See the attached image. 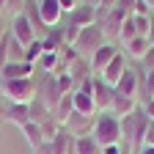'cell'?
Returning <instances> with one entry per match:
<instances>
[{"mask_svg": "<svg viewBox=\"0 0 154 154\" xmlns=\"http://www.w3.org/2000/svg\"><path fill=\"white\" fill-rule=\"evenodd\" d=\"M0 17H3V3H0Z\"/></svg>", "mask_w": 154, "mask_h": 154, "instance_id": "cell-43", "label": "cell"}, {"mask_svg": "<svg viewBox=\"0 0 154 154\" xmlns=\"http://www.w3.org/2000/svg\"><path fill=\"white\" fill-rule=\"evenodd\" d=\"M69 22H74L77 28H91V25H96V6L80 3V6L72 11V19H69Z\"/></svg>", "mask_w": 154, "mask_h": 154, "instance_id": "cell-17", "label": "cell"}, {"mask_svg": "<svg viewBox=\"0 0 154 154\" xmlns=\"http://www.w3.org/2000/svg\"><path fill=\"white\" fill-rule=\"evenodd\" d=\"M80 3H83V0H58V6H61V11H63V14H72Z\"/></svg>", "mask_w": 154, "mask_h": 154, "instance_id": "cell-34", "label": "cell"}, {"mask_svg": "<svg viewBox=\"0 0 154 154\" xmlns=\"http://www.w3.org/2000/svg\"><path fill=\"white\" fill-rule=\"evenodd\" d=\"M135 110H138V99L116 94V102H113V107H110V113L116 116V119H124V116H129V113H135Z\"/></svg>", "mask_w": 154, "mask_h": 154, "instance_id": "cell-18", "label": "cell"}, {"mask_svg": "<svg viewBox=\"0 0 154 154\" xmlns=\"http://www.w3.org/2000/svg\"><path fill=\"white\" fill-rule=\"evenodd\" d=\"M88 135L99 143V149L113 146V143H121V119H116L110 110L107 113H99V119H94Z\"/></svg>", "mask_w": 154, "mask_h": 154, "instance_id": "cell-2", "label": "cell"}, {"mask_svg": "<svg viewBox=\"0 0 154 154\" xmlns=\"http://www.w3.org/2000/svg\"><path fill=\"white\" fill-rule=\"evenodd\" d=\"M38 127H42V135H44V140H55V135L63 129V127L58 124L55 119H50V121H44V124H38Z\"/></svg>", "mask_w": 154, "mask_h": 154, "instance_id": "cell-32", "label": "cell"}, {"mask_svg": "<svg viewBox=\"0 0 154 154\" xmlns=\"http://www.w3.org/2000/svg\"><path fill=\"white\" fill-rule=\"evenodd\" d=\"M124 50L135 58V61H143V55L151 50V42H149V38H143V36H135V38H129V42L124 44Z\"/></svg>", "mask_w": 154, "mask_h": 154, "instance_id": "cell-20", "label": "cell"}, {"mask_svg": "<svg viewBox=\"0 0 154 154\" xmlns=\"http://www.w3.org/2000/svg\"><path fill=\"white\" fill-rule=\"evenodd\" d=\"M127 17H132V14H127V11H121L119 6H116V8H110L96 25L102 28V33L107 36V42H110V38H119V30H121V25H124Z\"/></svg>", "mask_w": 154, "mask_h": 154, "instance_id": "cell-8", "label": "cell"}, {"mask_svg": "<svg viewBox=\"0 0 154 154\" xmlns=\"http://www.w3.org/2000/svg\"><path fill=\"white\" fill-rule=\"evenodd\" d=\"M135 36H138V33H135V22H132V17H127L124 25H121V30H119V42L127 44L129 38H135Z\"/></svg>", "mask_w": 154, "mask_h": 154, "instance_id": "cell-31", "label": "cell"}, {"mask_svg": "<svg viewBox=\"0 0 154 154\" xmlns=\"http://www.w3.org/2000/svg\"><path fill=\"white\" fill-rule=\"evenodd\" d=\"M22 135H25V140H28V146L36 151L38 146H44L47 140H44V135H42V127L38 124H33V121H28L25 127H22Z\"/></svg>", "mask_w": 154, "mask_h": 154, "instance_id": "cell-23", "label": "cell"}, {"mask_svg": "<svg viewBox=\"0 0 154 154\" xmlns=\"http://www.w3.org/2000/svg\"><path fill=\"white\" fill-rule=\"evenodd\" d=\"M0 3H3V14H8L14 19L19 14H25V3L28 0H0Z\"/></svg>", "mask_w": 154, "mask_h": 154, "instance_id": "cell-30", "label": "cell"}, {"mask_svg": "<svg viewBox=\"0 0 154 154\" xmlns=\"http://www.w3.org/2000/svg\"><path fill=\"white\" fill-rule=\"evenodd\" d=\"M102 154H124V149H121V143H113V146H105Z\"/></svg>", "mask_w": 154, "mask_h": 154, "instance_id": "cell-37", "label": "cell"}, {"mask_svg": "<svg viewBox=\"0 0 154 154\" xmlns=\"http://www.w3.org/2000/svg\"><path fill=\"white\" fill-rule=\"evenodd\" d=\"M50 146H52L55 154H74V135L66 132V129H61L55 135V140H50Z\"/></svg>", "mask_w": 154, "mask_h": 154, "instance_id": "cell-19", "label": "cell"}, {"mask_svg": "<svg viewBox=\"0 0 154 154\" xmlns=\"http://www.w3.org/2000/svg\"><path fill=\"white\" fill-rule=\"evenodd\" d=\"M61 96H66L61 91V85H58V74H44L42 80L36 83V99H42L50 110L61 102Z\"/></svg>", "mask_w": 154, "mask_h": 154, "instance_id": "cell-5", "label": "cell"}, {"mask_svg": "<svg viewBox=\"0 0 154 154\" xmlns=\"http://www.w3.org/2000/svg\"><path fill=\"white\" fill-rule=\"evenodd\" d=\"M138 85H140V72H135V69H127V72L121 74L119 85H116V94L138 99Z\"/></svg>", "mask_w": 154, "mask_h": 154, "instance_id": "cell-15", "label": "cell"}, {"mask_svg": "<svg viewBox=\"0 0 154 154\" xmlns=\"http://www.w3.org/2000/svg\"><path fill=\"white\" fill-rule=\"evenodd\" d=\"M42 42H44V52H61V47H66V44H63V33H61V28H50L47 36L42 38Z\"/></svg>", "mask_w": 154, "mask_h": 154, "instance_id": "cell-27", "label": "cell"}, {"mask_svg": "<svg viewBox=\"0 0 154 154\" xmlns=\"http://www.w3.org/2000/svg\"><path fill=\"white\" fill-rule=\"evenodd\" d=\"M143 143H149V146H154V121L149 124V129H146V140Z\"/></svg>", "mask_w": 154, "mask_h": 154, "instance_id": "cell-39", "label": "cell"}, {"mask_svg": "<svg viewBox=\"0 0 154 154\" xmlns=\"http://www.w3.org/2000/svg\"><path fill=\"white\" fill-rule=\"evenodd\" d=\"M63 72L72 77V80H74V85H77V88H80L85 80H91V77H94V72H91V63L85 61V58H80V55H77L74 61H72V63L63 69Z\"/></svg>", "mask_w": 154, "mask_h": 154, "instance_id": "cell-12", "label": "cell"}, {"mask_svg": "<svg viewBox=\"0 0 154 154\" xmlns=\"http://www.w3.org/2000/svg\"><path fill=\"white\" fill-rule=\"evenodd\" d=\"M132 22H135V33L149 38L154 30V14H132Z\"/></svg>", "mask_w": 154, "mask_h": 154, "instance_id": "cell-26", "label": "cell"}, {"mask_svg": "<svg viewBox=\"0 0 154 154\" xmlns=\"http://www.w3.org/2000/svg\"><path fill=\"white\" fill-rule=\"evenodd\" d=\"M3 116H6V121L14 124L22 129L28 121H30V105H14V102H6L3 105Z\"/></svg>", "mask_w": 154, "mask_h": 154, "instance_id": "cell-11", "label": "cell"}, {"mask_svg": "<svg viewBox=\"0 0 154 154\" xmlns=\"http://www.w3.org/2000/svg\"><path fill=\"white\" fill-rule=\"evenodd\" d=\"M135 3H138V0H119V8L127 11V14H132L135 11Z\"/></svg>", "mask_w": 154, "mask_h": 154, "instance_id": "cell-36", "label": "cell"}, {"mask_svg": "<svg viewBox=\"0 0 154 154\" xmlns=\"http://www.w3.org/2000/svg\"><path fill=\"white\" fill-rule=\"evenodd\" d=\"M3 105H6V96H3V77H0V110H3Z\"/></svg>", "mask_w": 154, "mask_h": 154, "instance_id": "cell-41", "label": "cell"}, {"mask_svg": "<svg viewBox=\"0 0 154 154\" xmlns=\"http://www.w3.org/2000/svg\"><path fill=\"white\" fill-rule=\"evenodd\" d=\"M119 52H121V50L116 47L113 42L102 44L99 50H96V52L88 58V63H91V72H94V74H102V72H105V66H107V63H110V61H113V58L119 55Z\"/></svg>", "mask_w": 154, "mask_h": 154, "instance_id": "cell-9", "label": "cell"}, {"mask_svg": "<svg viewBox=\"0 0 154 154\" xmlns=\"http://www.w3.org/2000/svg\"><path fill=\"white\" fill-rule=\"evenodd\" d=\"M74 113V105H72V94H66V96H61V102H58L55 107H52V119L58 121V124H66L69 121V116Z\"/></svg>", "mask_w": 154, "mask_h": 154, "instance_id": "cell-21", "label": "cell"}, {"mask_svg": "<svg viewBox=\"0 0 154 154\" xmlns=\"http://www.w3.org/2000/svg\"><path fill=\"white\" fill-rule=\"evenodd\" d=\"M38 69H42V74H58V69H63L61 55L58 52H44L38 58Z\"/></svg>", "mask_w": 154, "mask_h": 154, "instance_id": "cell-24", "label": "cell"}, {"mask_svg": "<svg viewBox=\"0 0 154 154\" xmlns=\"http://www.w3.org/2000/svg\"><path fill=\"white\" fill-rule=\"evenodd\" d=\"M72 105H74V110L77 113H83V116H96V105H94V96H91V91H83V88H74L72 91Z\"/></svg>", "mask_w": 154, "mask_h": 154, "instance_id": "cell-16", "label": "cell"}, {"mask_svg": "<svg viewBox=\"0 0 154 154\" xmlns=\"http://www.w3.org/2000/svg\"><path fill=\"white\" fill-rule=\"evenodd\" d=\"M124 72H127V58H124V55L119 52V55H116L113 61H110V63L105 66V72H102L99 77H102V80H105L107 85H113V88H116V85H119V80H121V74H124Z\"/></svg>", "mask_w": 154, "mask_h": 154, "instance_id": "cell-14", "label": "cell"}, {"mask_svg": "<svg viewBox=\"0 0 154 154\" xmlns=\"http://www.w3.org/2000/svg\"><path fill=\"white\" fill-rule=\"evenodd\" d=\"M52 119V110L42 102V99H33L30 102V121L33 124H44V121H50Z\"/></svg>", "mask_w": 154, "mask_h": 154, "instance_id": "cell-28", "label": "cell"}, {"mask_svg": "<svg viewBox=\"0 0 154 154\" xmlns=\"http://www.w3.org/2000/svg\"><path fill=\"white\" fill-rule=\"evenodd\" d=\"M3 96H6V102H14V105H30L36 99L33 77H25V80H3Z\"/></svg>", "mask_w": 154, "mask_h": 154, "instance_id": "cell-3", "label": "cell"}, {"mask_svg": "<svg viewBox=\"0 0 154 154\" xmlns=\"http://www.w3.org/2000/svg\"><path fill=\"white\" fill-rule=\"evenodd\" d=\"M8 30H11V38H14L19 47H30V44L36 42V30H33V25L28 22V17H25V14L14 17Z\"/></svg>", "mask_w": 154, "mask_h": 154, "instance_id": "cell-7", "label": "cell"}, {"mask_svg": "<svg viewBox=\"0 0 154 154\" xmlns=\"http://www.w3.org/2000/svg\"><path fill=\"white\" fill-rule=\"evenodd\" d=\"M140 63H143V72H151V69H154V47L143 55V61H140Z\"/></svg>", "mask_w": 154, "mask_h": 154, "instance_id": "cell-35", "label": "cell"}, {"mask_svg": "<svg viewBox=\"0 0 154 154\" xmlns=\"http://www.w3.org/2000/svg\"><path fill=\"white\" fill-rule=\"evenodd\" d=\"M38 17L47 28H58L63 19V11L58 6V0H38Z\"/></svg>", "mask_w": 154, "mask_h": 154, "instance_id": "cell-10", "label": "cell"}, {"mask_svg": "<svg viewBox=\"0 0 154 154\" xmlns=\"http://www.w3.org/2000/svg\"><path fill=\"white\" fill-rule=\"evenodd\" d=\"M135 154H154V146H149V143H143L138 151H135Z\"/></svg>", "mask_w": 154, "mask_h": 154, "instance_id": "cell-40", "label": "cell"}, {"mask_svg": "<svg viewBox=\"0 0 154 154\" xmlns=\"http://www.w3.org/2000/svg\"><path fill=\"white\" fill-rule=\"evenodd\" d=\"M149 124H151V119H149L140 107L121 119V140H124V146H127L129 151H138V149L143 146Z\"/></svg>", "mask_w": 154, "mask_h": 154, "instance_id": "cell-1", "label": "cell"}, {"mask_svg": "<svg viewBox=\"0 0 154 154\" xmlns=\"http://www.w3.org/2000/svg\"><path fill=\"white\" fill-rule=\"evenodd\" d=\"M146 6H149V8H151V11H154V0H146Z\"/></svg>", "mask_w": 154, "mask_h": 154, "instance_id": "cell-42", "label": "cell"}, {"mask_svg": "<svg viewBox=\"0 0 154 154\" xmlns=\"http://www.w3.org/2000/svg\"><path fill=\"white\" fill-rule=\"evenodd\" d=\"M74 154H102V149L91 135H77L74 138Z\"/></svg>", "mask_w": 154, "mask_h": 154, "instance_id": "cell-25", "label": "cell"}, {"mask_svg": "<svg viewBox=\"0 0 154 154\" xmlns=\"http://www.w3.org/2000/svg\"><path fill=\"white\" fill-rule=\"evenodd\" d=\"M33 63H25V61H8L3 69H0V77L3 80H25V77H33Z\"/></svg>", "mask_w": 154, "mask_h": 154, "instance_id": "cell-13", "label": "cell"}, {"mask_svg": "<svg viewBox=\"0 0 154 154\" xmlns=\"http://www.w3.org/2000/svg\"><path fill=\"white\" fill-rule=\"evenodd\" d=\"M61 33H63V44H66V47H74V42H77V33H80V28H77L74 22H66V25L61 28Z\"/></svg>", "mask_w": 154, "mask_h": 154, "instance_id": "cell-33", "label": "cell"}, {"mask_svg": "<svg viewBox=\"0 0 154 154\" xmlns=\"http://www.w3.org/2000/svg\"><path fill=\"white\" fill-rule=\"evenodd\" d=\"M91 124H94L91 116H83V113H77V110H74V113L69 116V121L63 124V129H66V132H72L74 138H77V129H88V132H91Z\"/></svg>", "mask_w": 154, "mask_h": 154, "instance_id": "cell-22", "label": "cell"}, {"mask_svg": "<svg viewBox=\"0 0 154 154\" xmlns=\"http://www.w3.org/2000/svg\"><path fill=\"white\" fill-rule=\"evenodd\" d=\"M102 44H107V36L102 33V28L99 25H91V28H80V33H77V42H74V50H77V55L80 58H88L99 50Z\"/></svg>", "mask_w": 154, "mask_h": 154, "instance_id": "cell-4", "label": "cell"}, {"mask_svg": "<svg viewBox=\"0 0 154 154\" xmlns=\"http://www.w3.org/2000/svg\"><path fill=\"white\" fill-rule=\"evenodd\" d=\"M91 96H94L96 110H99V113H107V110L113 107V102H116V88L107 85L99 74H94V77H91Z\"/></svg>", "mask_w": 154, "mask_h": 154, "instance_id": "cell-6", "label": "cell"}, {"mask_svg": "<svg viewBox=\"0 0 154 154\" xmlns=\"http://www.w3.org/2000/svg\"><path fill=\"white\" fill-rule=\"evenodd\" d=\"M44 55V42H42V38H36V42L30 44V47H25V55H22V61L25 63H38V58H42Z\"/></svg>", "mask_w": 154, "mask_h": 154, "instance_id": "cell-29", "label": "cell"}, {"mask_svg": "<svg viewBox=\"0 0 154 154\" xmlns=\"http://www.w3.org/2000/svg\"><path fill=\"white\" fill-rule=\"evenodd\" d=\"M140 110H143V113L149 116V119L154 121V99H149V102H143V107H140Z\"/></svg>", "mask_w": 154, "mask_h": 154, "instance_id": "cell-38", "label": "cell"}]
</instances>
